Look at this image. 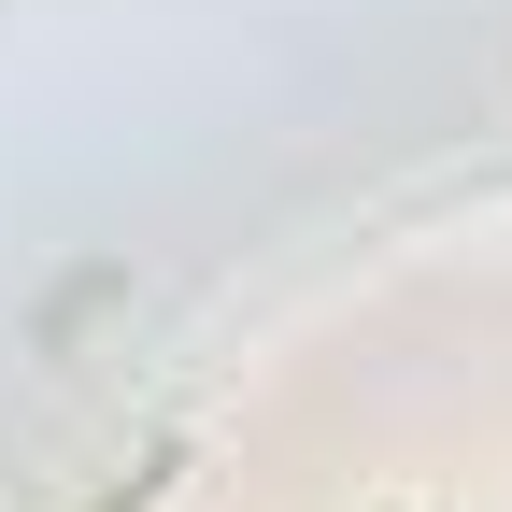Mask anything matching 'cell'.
Listing matches in <instances>:
<instances>
[{
	"label": "cell",
	"instance_id": "cell-1",
	"mask_svg": "<svg viewBox=\"0 0 512 512\" xmlns=\"http://www.w3.org/2000/svg\"><path fill=\"white\" fill-rule=\"evenodd\" d=\"M157 484H171V470H114V484H100V498H86V512H143V498H157Z\"/></svg>",
	"mask_w": 512,
	"mask_h": 512
}]
</instances>
